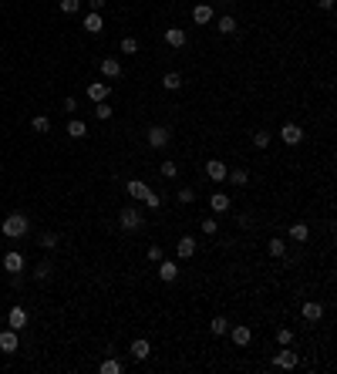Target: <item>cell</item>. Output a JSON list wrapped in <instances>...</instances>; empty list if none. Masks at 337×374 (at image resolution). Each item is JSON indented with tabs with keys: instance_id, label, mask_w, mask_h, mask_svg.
Here are the masks:
<instances>
[{
	"instance_id": "9",
	"label": "cell",
	"mask_w": 337,
	"mask_h": 374,
	"mask_svg": "<svg viewBox=\"0 0 337 374\" xmlns=\"http://www.w3.org/2000/svg\"><path fill=\"white\" fill-rule=\"evenodd\" d=\"M229 206H233L229 192H213V195H209V209H213V212H229Z\"/></svg>"
},
{
	"instance_id": "27",
	"label": "cell",
	"mask_w": 337,
	"mask_h": 374,
	"mask_svg": "<svg viewBox=\"0 0 337 374\" xmlns=\"http://www.w3.org/2000/svg\"><path fill=\"white\" fill-rule=\"evenodd\" d=\"M266 250H270V256H277V260H280V256H287V243H283V239H270V243H266Z\"/></svg>"
},
{
	"instance_id": "30",
	"label": "cell",
	"mask_w": 337,
	"mask_h": 374,
	"mask_svg": "<svg viewBox=\"0 0 337 374\" xmlns=\"http://www.w3.org/2000/svg\"><path fill=\"white\" fill-rule=\"evenodd\" d=\"M31 128L37 131V135H44V131H51V118H44V115H37V118H34V122H31Z\"/></svg>"
},
{
	"instance_id": "6",
	"label": "cell",
	"mask_w": 337,
	"mask_h": 374,
	"mask_svg": "<svg viewBox=\"0 0 337 374\" xmlns=\"http://www.w3.org/2000/svg\"><path fill=\"white\" fill-rule=\"evenodd\" d=\"M229 337H233L236 347H246V344L253 341V331H249L246 324H236V327H229Z\"/></svg>"
},
{
	"instance_id": "25",
	"label": "cell",
	"mask_w": 337,
	"mask_h": 374,
	"mask_svg": "<svg viewBox=\"0 0 337 374\" xmlns=\"http://www.w3.org/2000/svg\"><path fill=\"white\" fill-rule=\"evenodd\" d=\"M216 31L219 34H236V17H229V14L219 17V20H216Z\"/></svg>"
},
{
	"instance_id": "23",
	"label": "cell",
	"mask_w": 337,
	"mask_h": 374,
	"mask_svg": "<svg viewBox=\"0 0 337 374\" xmlns=\"http://www.w3.org/2000/svg\"><path fill=\"white\" fill-rule=\"evenodd\" d=\"M101 14H95V10H91V14L88 17H85V31H88V34H101Z\"/></svg>"
},
{
	"instance_id": "24",
	"label": "cell",
	"mask_w": 337,
	"mask_h": 374,
	"mask_svg": "<svg viewBox=\"0 0 337 374\" xmlns=\"http://www.w3.org/2000/svg\"><path fill=\"white\" fill-rule=\"evenodd\" d=\"M307 236H310V229H307L304 223H293V226H290V239H293V243H307Z\"/></svg>"
},
{
	"instance_id": "1",
	"label": "cell",
	"mask_w": 337,
	"mask_h": 374,
	"mask_svg": "<svg viewBox=\"0 0 337 374\" xmlns=\"http://www.w3.org/2000/svg\"><path fill=\"white\" fill-rule=\"evenodd\" d=\"M0 229H4V236H7V239H20V236H27L31 223H27V216H20V212H10Z\"/></svg>"
},
{
	"instance_id": "22",
	"label": "cell",
	"mask_w": 337,
	"mask_h": 374,
	"mask_svg": "<svg viewBox=\"0 0 337 374\" xmlns=\"http://www.w3.org/2000/svg\"><path fill=\"white\" fill-rule=\"evenodd\" d=\"M125 189H129L132 199H145V192H149V186H145L142 179H129V186H125Z\"/></svg>"
},
{
	"instance_id": "18",
	"label": "cell",
	"mask_w": 337,
	"mask_h": 374,
	"mask_svg": "<svg viewBox=\"0 0 337 374\" xmlns=\"http://www.w3.org/2000/svg\"><path fill=\"white\" fill-rule=\"evenodd\" d=\"M101 74H104V78H118V74H121V61H118V57H104V61H101Z\"/></svg>"
},
{
	"instance_id": "35",
	"label": "cell",
	"mask_w": 337,
	"mask_h": 374,
	"mask_svg": "<svg viewBox=\"0 0 337 374\" xmlns=\"http://www.w3.org/2000/svg\"><path fill=\"white\" fill-rule=\"evenodd\" d=\"M142 203L149 206V209H159V206H162V195H159V192H152V189H149V192H145V199H142Z\"/></svg>"
},
{
	"instance_id": "31",
	"label": "cell",
	"mask_w": 337,
	"mask_h": 374,
	"mask_svg": "<svg viewBox=\"0 0 337 374\" xmlns=\"http://www.w3.org/2000/svg\"><path fill=\"white\" fill-rule=\"evenodd\" d=\"M95 118H98V122H108V118H112V108H108V101H98V105H95Z\"/></svg>"
},
{
	"instance_id": "16",
	"label": "cell",
	"mask_w": 337,
	"mask_h": 374,
	"mask_svg": "<svg viewBox=\"0 0 337 374\" xmlns=\"http://www.w3.org/2000/svg\"><path fill=\"white\" fill-rule=\"evenodd\" d=\"M165 44L168 48H185V31L182 27H168L165 31Z\"/></svg>"
},
{
	"instance_id": "38",
	"label": "cell",
	"mask_w": 337,
	"mask_h": 374,
	"mask_svg": "<svg viewBox=\"0 0 337 374\" xmlns=\"http://www.w3.org/2000/svg\"><path fill=\"white\" fill-rule=\"evenodd\" d=\"M202 233H206V236H216L219 233V223L213 219V216H209V219H202Z\"/></svg>"
},
{
	"instance_id": "29",
	"label": "cell",
	"mask_w": 337,
	"mask_h": 374,
	"mask_svg": "<svg viewBox=\"0 0 337 374\" xmlns=\"http://www.w3.org/2000/svg\"><path fill=\"white\" fill-rule=\"evenodd\" d=\"M277 344H280V347H290V344H293V331H290V327H280V331H277Z\"/></svg>"
},
{
	"instance_id": "15",
	"label": "cell",
	"mask_w": 337,
	"mask_h": 374,
	"mask_svg": "<svg viewBox=\"0 0 337 374\" xmlns=\"http://www.w3.org/2000/svg\"><path fill=\"white\" fill-rule=\"evenodd\" d=\"M4 270H7V273H20V270H24V256H20V253H7V256H4Z\"/></svg>"
},
{
	"instance_id": "44",
	"label": "cell",
	"mask_w": 337,
	"mask_h": 374,
	"mask_svg": "<svg viewBox=\"0 0 337 374\" xmlns=\"http://www.w3.org/2000/svg\"><path fill=\"white\" fill-rule=\"evenodd\" d=\"M317 7H321V10H330V7H334V0H317Z\"/></svg>"
},
{
	"instance_id": "19",
	"label": "cell",
	"mask_w": 337,
	"mask_h": 374,
	"mask_svg": "<svg viewBox=\"0 0 337 374\" xmlns=\"http://www.w3.org/2000/svg\"><path fill=\"white\" fill-rule=\"evenodd\" d=\"M162 88H165V91H179V88H182V74H179V71H165V74H162Z\"/></svg>"
},
{
	"instance_id": "8",
	"label": "cell",
	"mask_w": 337,
	"mask_h": 374,
	"mask_svg": "<svg viewBox=\"0 0 337 374\" xmlns=\"http://www.w3.org/2000/svg\"><path fill=\"white\" fill-rule=\"evenodd\" d=\"M108 95H112L108 81H91V84H88V98L95 101V105H98V101H108Z\"/></svg>"
},
{
	"instance_id": "17",
	"label": "cell",
	"mask_w": 337,
	"mask_h": 374,
	"mask_svg": "<svg viewBox=\"0 0 337 374\" xmlns=\"http://www.w3.org/2000/svg\"><path fill=\"white\" fill-rule=\"evenodd\" d=\"M324 317V307L317 300H307L304 303V320H310V324H317V320Z\"/></svg>"
},
{
	"instance_id": "10",
	"label": "cell",
	"mask_w": 337,
	"mask_h": 374,
	"mask_svg": "<svg viewBox=\"0 0 337 374\" xmlns=\"http://www.w3.org/2000/svg\"><path fill=\"white\" fill-rule=\"evenodd\" d=\"M176 277H179V263H172V260H165V256H162V260H159V280L172 283Z\"/></svg>"
},
{
	"instance_id": "4",
	"label": "cell",
	"mask_w": 337,
	"mask_h": 374,
	"mask_svg": "<svg viewBox=\"0 0 337 374\" xmlns=\"http://www.w3.org/2000/svg\"><path fill=\"white\" fill-rule=\"evenodd\" d=\"M168 139H172V135H168L165 125H152V128H149V145L152 148H165Z\"/></svg>"
},
{
	"instance_id": "39",
	"label": "cell",
	"mask_w": 337,
	"mask_h": 374,
	"mask_svg": "<svg viewBox=\"0 0 337 374\" xmlns=\"http://www.w3.org/2000/svg\"><path fill=\"white\" fill-rule=\"evenodd\" d=\"M176 172H179L176 162H162V175H165V179H176Z\"/></svg>"
},
{
	"instance_id": "12",
	"label": "cell",
	"mask_w": 337,
	"mask_h": 374,
	"mask_svg": "<svg viewBox=\"0 0 337 374\" xmlns=\"http://www.w3.org/2000/svg\"><path fill=\"white\" fill-rule=\"evenodd\" d=\"M226 162H216V159H213V162H206V175H209V182H226Z\"/></svg>"
},
{
	"instance_id": "21",
	"label": "cell",
	"mask_w": 337,
	"mask_h": 374,
	"mask_svg": "<svg viewBox=\"0 0 337 374\" xmlns=\"http://www.w3.org/2000/svg\"><path fill=\"white\" fill-rule=\"evenodd\" d=\"M68 135H71V139H85V135H88V125L81 122V118H71V122H68Z\"/></svg>"
},
{
	"instance_id": "13",
	"label": "cell",
	"mask_w": 337,
	"mask_h": 374,
	"mask_svg": "<svg viewBox=\"0 0 337 374\" xmlns=\"http://www.w3.org/2000/svg\"><path fill=\"white\" fill-rule=\"evenodd\" d=\"M129 354H132V358H135V361H145V358H149V354H152V344L145 341V337H138V341H132Z\"/></svg>"
},
{
	"instance_id": "5",
	"label": "cell",
	"mask_w": 337,
	"mask_h": 374,
	"mask_svg": "<svg viewBox=\"0 0 337 374\" xmlns=\"http://www.w3.org/2000/svg\"><path fill=\"white\" fill-rule=\"evenodd\" d=\"M17 347H20V341H17V331H14V327L0 331V350H4V354H14Z\"/></svg>"
},
{
	"instance_id": "37",
	"label": "cell",
	"mask_w": 337,
	"mask_h": 374,
	"mask_svg": "<svg viewBox=\"0 0 337 374\" xmlns=\"http://www.w3.org/2000/svg\"><path fill=\"white\" fill-rule=\"evenodd\" d=\"M101 374H121V364H118V361H112V358L101 361Z\"/></svg>"
},
{
	"instance_id": "33",
	"label": "cell",
	"mask_w": 337,
	"mask_h": 374,
	"mask_svg": "<svg viewBox=\"0 0 337 374\" xmlns=\"http://www.w3.org/2000/svg\"><path fill=\"white\" fill-rule=\"evenodd\" d=\"M270 142H273V135H270V131H257V135H253V145H257V148H266V145H270Z\"/></svg>"
},
{
	"instance_id": "41",
	"label": "cell",
	"mask_w": 337,
	"mask_h": 374,
	"mask_svg": "<svg viewBox=\"0 0 337 374\" xmlns=\"http://www.w3.org/2000/svg\"><path fill=\"white\" fill-rule=\"evenodd\" d=\"M193 199H196V192H193V189H179V203H185V206H189Z\"/></svg>"
},
{
	"instance_id": "36",
	"label": "cell",
	"mask_w": 337,
	"mask_h": 374,
	"mask_svg": "<svg viewBox=\"0 0 337 374\" xmlns=\"http://www.w3.org/2000/svg\"><path fill=\"white\" fill-rule=\"evenodd\" d=\"M118 48H121V54H135V51H138V41H135V37H121Z\"/></svg>"
},
{
	"instance_id": "20",
	"label": "cell",
	"mask_w": 337,
	"mask_h": 374,
	"mask_svg": "<svg viewBox=\"0 0 337 374\" xmlns=\"http://www.w3.org/2000/svg\"><path fill=\"white\" fill-rule=\"evenodd\" d=\"M193 20L196 24H209V20H213V7H209V4H196L193 7Z\"/></svg>"
},
{
	"instance_id": "43",
	"label": "cell",
	"mask_w": 337,
	"mask_h": 374,
	"mask_svg": "<svg viewBox=\"0 0 337 374\" xmlns=\"http://www.w3.org/2000/svg\"><path fill=\"white\" fill-rule=\"evenodd\" d=\"M88 7L95 10V14H101V7H104V0H88Z\"/></svg>"
},
{
	"instance_id": "32",
	"label": "cell",
	"mask_w": 337,
	"mask_h": 374,
	"mask_svg": "<svg viewBox=\"0 0 337 374\" xmlns=\"http://www.w3.org/2000/svg\"><path fill=\"white\" fill-rule=\"evenodd\" d=\"M34 280H51V263H48V260L34 267Z\"/></svg>"
},
{
	"instance_id": "40",
	"label": "cell",
	"mask_w": 337,
	"mask_h": 374,
	"mask_svg": "<svg viewBox=\"0 0 337 374\" xmlns=\"http://www.w3.org/2000/svg\"><path fill=\"white\" fill-rule=\"evenodd\" d=\"M40 246H44V250H54V246H57V236L54 233H44V236H40Z\"/></svg>"
},
{
	"instance_id": "26",
	"label": "cell",
	"mask_w": 337,
	"mask_h": 374,
	"mask_svg": "<svg viewBox=\"0 0 337 374\" xmlns=\"http://www.w3.org/2000/svg\"><path fill=\"white\" fill-rule=\"evenodd\" d=\"M226 179L233 182V186H246V182H249V172L246 169H233V172H226Z\"/></svg>"
},
{
	"instance_id": "34",
	"label": "cell",
	"mask_w": 337,
	"mask_h": 374,
	"mask_svg": "<svg viewBox=\"0 0 337 374\" xmlns=\"http://www.w3.org/2000/svg\"><path fill=\"white\" fill-rule=\"evenodd\" d=\"M57 7H61V14H78V10H81V0H61Z\"/></svg>"
},
{
	"instance_id": "42",
	"label": "cell",
	"mask_w": 337,
	"mask_h": 374,
	"mask_svg": "<svg viewBox=\"0 0 337 374\" xmlns=\"http://www.w3.org/2000/svg\"><path fill=\"white\" fill-rule=\"evenodd\" d=\"M162 256H165V253H162V246H149V260H152V263H159Z\"/></svg>"
},
{
	"instance_id": "11",
	"label": "cell",
	"mask_w": 337,
	"mask_h": 374,
	"mask_svg": "<svg viewBox=\"0 0 337 374\" xmlns=\"http://www.w3.org/2000/svg\"><path fill=\"white\" fill-rule=\"evenodd\" d=\"M273 364L283 367V371H290V367H297V350H277V358H273Z\"/></svg>"
},
{
	"instance_id": "3",
	"label": "cell",
	"mask_w": 337,
	"mask_h": 374,
	"mask_svg": "<svg viewBox=\"0 0 337 374\" xmlns=\"http://www.w3.org/2000/svg\"><path fill=\"white\" fill-rule=\"evenodd\" d=\"M280 142H287V145H300V142H304V128L293 125V122H287L280 128Z\"/></svg>"
},
{
	"instance_id": "2",
	"label": "cell",
	"mask_w": 337,
	"mask_h": 374,
	"mask_svg": "<svg viewBox=\"0 0 337 374\" xmlns=\"http://www.w3.org/2000/svg\"><path fill=\"white\" fill-rule=\"evenodd\" d=\"M118 226L125 229V233H135V229H142V212L132 209V206H125V209L118 212Z\"/></svg>"
},
{
	"instance_id": "14",
	"label": "cell",
	"mask_w": 337,
	"mask_h": 374,
	"mask_svg": "<svg viewBox=\"0 0 337 374\" xmlns=\"http://www.w3.org/2000/svg\"><path fill=\"white\" fill-rule=\"evenodd\" d=\"M176 253H179V260H189V256L196 253V239L193 236H182V239L176 243Z\"/></svg>"
},
{
	"instance_id": "28",
	"label": "cell",
	"mask_w": 337,
	"mask_h": 374,
	"mask_svg": "<svg viewBox=\"0 0 337 374\" xmlns=\"http://www.w3.org/2000/svg\"><path fill=\"white\" fill-rule=\"evenodd\" d=\"M209 331H213V334L219 337V334L229 331V320H226V317H213V320H209Z\"/></svg>"
},
{
	"instance_id": "7",
	"label": "cell",
	"mask_w": 337,
	"mask_h": 374,
	"mask_svg": "<svg viewBox=\"0 0 337 374\" xmlns=\"http://www.w3.org/2000/svg\"><path fill=\"white\" fill-rule=\"evenodd\" d=\"M27 310L24 307H10V314H7V327H14V331H24L27 327Z\"/></svg>"
}]
</instances>
